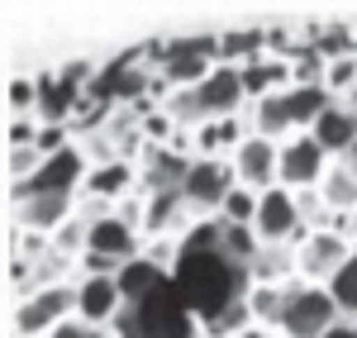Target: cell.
Wrapping results in <instances>:
<instances>
[{"label":"cell","mask_w":357,"mask_h":338,"mask_svg":"<svg viewBox=\"0 0 357 338\" xmlns=\"http://www.w3.org/2000/svg\"><path fill=\"white\" fill-rule=\"evenodd\" d=\"M220 139H224V148H243V129H238V119H220Z\"/></svg>","instance_id":"obj_32"},{"label":"cell","mask_w":357,"mask_h":338,"mask_svg":"<svg viewBox=\"0 0 357 338\" xmlns=\"http://www.w3.org/2000/svg\"><path fill=\"white\" fill-rule=\"evenodd\" d=\"M38 129H43V124H33V119H10V148H33V143H38Z\"/></svg>","instance_id":"obj_29"},{"label":"cell","mask_w":357,"mask_h":338,"mask_svg":"<svg viewBox=\"0 0 357 338\" xmlns=\"http://www.w3.org/2000/svg\"><path fill=\"white\" fill-rule=\"evenodd\" d=\"M33 148H38L43 158H53V153H62V148H72V143H67V124H43Z\"/></svg>","instance_id":"obj_27"},{"label":"cell","mask_w":357,"mask_h":338,"mask_svg":"<svg viewBox=\"0 0 357 338\" xmlns=\"http://www.w3.org/2000/svg\"><path fill=\"white\" fill-rule=\"evenodd\" d=\"M172 277H167V267H158L153 257H134V262H124L119 267V277H114V286H119V295H124V305H138V300H148L158 286H167Z\"/></svg>","instance_id":"obj_15"},{"label":"cell","mask_w":357,"mask_h":338,"mask_svg":"<svg viewBox=\"0 0 357 338\" xmlns=\"http://www.w3.org/2000/svg\"><path fill=\"white\" fill-rule=\"evenodd\" d=\"M138 319H143V338H200V319L172 282L158 286L148 300H138Z\"/></svg>","instance_id":"obj_3"},{"label":"cell","mask_w":357,"mask_h":338,"mask_svg":"<svg viewBox=\"0 0 357 338\" xmlns=\"http://www.w3.org/2000/svg\"><path fill=\"white\" fill-rule=\"evenodd\" d=\"M243 72L238 67H220L195 86V100H200V114H220V119H234V110L243 105Z\"/></svg>","instance_id":"obj_11"},{"label":"cell","mask_w":357,"mask_h":338,"mask_svg":"<svg viewBox=\"0 0 357 338\" xmlns=\"http://www.w3.org/2000/svg\"><path fill=\"white\" fill-rule=\"evenodd\" d=\"M276 167H281V148L272 139H262V134H248L243 148H234V176L248 191H272Z\"/></svg>","instance_id":"obj_8"},{"label":"cell","mask_w":357,"mask_h":338,"mask_svg":"<svg viewBox=\"0 0 357 338\" xmlns=\"http://www.w3.org/2000/svg\"><path fill=\"white\" fill-rule=\"evenodd\" d=\"M257 205H262V191L234 186V191L224 196L220 215H224V224H243V229H252V224H257Z\"/></svg>","instance_id":"obj_21"},{"label":"cell","mask_w":357,"mask_h":338,"mask_svg":"<svg viewBox=\"0 0 357 338\" xmlns=\"http://www.w3.org/2000/svg\"><path fill=\"white\" fill-rule=\"evenodd\" d=\"M172 286L181 291V300L191 305V314L200 324L220 319L229 305L248 300V267L229 262L224 253H176L172 267Z\"/></svg>","instance_id":"obj_1"},{"label":"cell","mask_w":357,"mask_h":338,"mask_svg":"<svg viewBox=\"0 0 357 338\" xmlns=\"http://www.w3.org/2000/svg\"><path fill=\"white\" fill-rule=\"evenodd\" d=\"M348 257H353V243L338 229H314L301 248H296V272L301 277H324V286H329Z\"/></svg>","instance_id":"obj_7"},{"label":"cell","mask_w":357,"mask_h":338,"mask_svg":"<svg viewBox=\"0 0 357 338\" xmlns=\"http://www.w3.org/2000/svg\"><path fill=\"white\" fill-rule=\"evenodd\" d=\"M86 253H96V257H110V262H134L138 253V229L134 224H124L119 215H100V220H91L86 224Z\"/></svg>","instance_id":"obj_10"},{"label":"cell","mask_w":357,"mask_h":338,"mask_svg":"<svg viewBox=\"0 0 357 338\" xmlns=\"http://www.w3.org/2000/svg\"><path fill=\"white\" fill-rule=\"evenodd\" d=\"M353 82H357V57H338V62H329V72H324V86H329V91H348Z\"/></svg>","instance_id":"obj_26"},{"label":"cell","mask_w":357,"mask_h":338,"mask_svg":"<svg viewBox=\"0 0 357 338\" xmlns=\"http://www.w3.org/2000/svg\"><path fill=\"white\" fill-rule=\"evenodd\" d=\"M310 139L319 143L324 153H353V143H357V114H353V110H338V105H329V110L314 119Z\"/></svg>","instance_id":"obj_16"},{"label":"cell","mask_w":357,"mask_h":338,"mask_svg":"<svg viewBox=\"0 0 357 338\" xmlns=\"http://www.w3.org/2000/svg\"><path fill=\"white\" fill-rule=\"evenodd\" d=\"M129 181H134V167L119 158V162H105V167H91L86 191H91L96 200H114L119 191H129Z\"/></svg>","instance_id":"obj_20"},{"label":"cell","mask_w":357,"mask_h":338,"mask_svg":"<svg viewBox=\"0 0 357 338\" xmlns=\"http://www.w3.org/2000/svg\"><path fill=\"white\" fill-rule=\"evenodd\" d=\"M343 319V310L333 305V295L324 286H291V300L281 314V338H324Z\"/></svg>","instance_id":"obj_2"},{"label":"cell","mask_w":357,"mask_h":338,"mask_svg":"<svg viewBox=\"0 0 357 338\" xmlns=\"http://www.w3.org/2000/svg\"><path fill=\"white\" fill-rule=\"evenodd\" d=\"M77 314V286H43L38 295H24L15 310V334L20 338H38L53 334L57 324H67Z\"/></svg>","instance_id":"obj_4"},{"label":"cell","mask_w":357,"mask_h":338,"mask_svg":"<svg viewBox=\"0 0 357 338\" xmlns=\"http://www.w3.org/2000/svg\"><path fill=\"white\" fill-rule=\"evenodd\" d=\"M319 200L329 210H357V167L353 162H329L319 181Z\"/></svg>","instance_id":"obj_18"},{"label":"cell","mask_w":357,"mask_h":338,"mask_svg":"<svg viewBox=\"0 0 357 338\" xmlns=\"http://www.w3.org/2000/svg\"><path fill=\"white\" fill-rule=\"evenodd\" d=\"M238 338H281V334H272V329H248V334H238Z\"/></svg>","instance_id":"obj_33"},{"label":"cell","mask_w":357,"mask_h":338,"mask_svg":"<svg viewBox=\"0 0 357 338\" xmlns=\"http://www.w3.org/2000/svg\"><path fill=\"white\" fill-rule=\"evenodd\" d=\"M324 171H329V153L310 139V134H296L291 143H281L276 186H286V191H310V186L324 181Z\"/></svg>","instance_id":"obj_6"},{"label":"cell","mask_w":357,"mask_h":338,"mask_svg":"<svg viewBox=\"0 0 357 338\" xmlns=\"http://www.w3.org/2000/svg\"><path fill=\"white\" fill-rule=\"evenodd\" d=\"M172 124H176V119H172L167 110H158V114L143 119V134H148V139H172Z\"/></svg>","instance_id":"obj_30"},{"label":"cell","mask_w":357,"mask_h":338,"mask_svg":"<svg viewBox=\"0 0 357 338\" xmlns=\"http://www.w3.org/2000/svg\"><path fill=\"white\" fill-rule=\"evenodd\" d=\"M324 291L333 295V305H338L343 314H357V253L348 257L343 267H338V277H333Z\"/></svg>","instance_id":"obj_22"},{"label":"cell","mask_w":357,"mask_h":338,"mask_svg":"<svg viewBox=\"0 0 357 338\" xmlns=\"http://www.w3.org/2000/svg\"><path fill=\"white\" fill-rule=\"evenodd\" d=\"M238 186V176H234V167H224V162H215V158H200V162H191V176H186V186H181V200H191V205H224V196Z\"/></svg>","instance_id":"obj_12"},{"label":"cell","mask_w":357,"mask_h":338,"mask_svg":"<svg viewBox=\"0 0 357 338\" xmlns=\"http://www.w3.org/2000/svg\"><path fill=\"white\" fill-rule=\"evenodd\" d=\"M291 286H252V291H248V310H252V319L281 329V314H286V300H291Z\"/></svg>","instance_id":"obj_19"},{"label":"cell","mask_w":357,"mask_h":338,"mask_svg":"<svg viewBox=\"0 0 357 338\" xmlns=\"http://www.w3.org/2000/svg\"><path fill=\"white\" fill-rule=\"evenodd\" d=\"M195 148H200V153H215V148H224L220 119H215V124H195Z\"/></svg>","instance_id":"obj_31"},{"label":"cell","mask_w":357,"mask_h":338,"mask_svg":"<svg viewBox=\"0 0 357 338\" xmlns=\"http://www.w3.org/2000/svg\"><path fill=\"white\" fill-rule=\"evenodd\" d=\"M10 110H20V119H24L33 105H38V82H29V77H10Z\"/></svg>","instance_id":"obj_25"},{"label":"cell","mask_w":357,"mask_h":338,"mask_svg":"<svg viewBox=\"0 0 357 338\" xmlns=\"http://www.w3.org/2000/svg\"><path fill=\"white\" fill-rule=\"evenodd\" d=\"M286 110H291V129H314V119L329 110V86H291L286 91Z\"/></svg>","instance_id":"obj_17"},{"label":"cell","mask_w":357,"mask_h":338,"mask_svg":"<svg viewBox=\"0 0 357 338\" xmlns=\"http://www.w3.org/2000/svg\"><path fill=\"white\" fill-rule=\"evenodd\" d=\"M67 215H72V196H38V191L15 196V224L24 233H53L67 224Z\"/></svg>","instance_id":"obj_13"},{"label":"cell","mask_w":357,"mask_h":338,"mask_svg":"<svg viewBox=\"0 0 357 338\" xmlns=\"http://www.w3.org/2000/svg\"><path fill=\"white\" fill-rule=\"evenodd\" d=\"M348 162H353V167H357V143H353V153H348Z\"/></svg>","instance_id":"obj_34"},{"label":"cell","mask_w":357,"mask_h":338,"mask_svg":"<svg viewBox=\"0 0 357 338\" xmlns=\"http://www.w3.org/2000/svg\"><path fill=\"white\" fill-rule=\"evenodd\" d=\"M82 181H86L82 148H62V153H53V158L38 167V176H33L29 186H15V196H24V191H38V196H72Z\"/></svg>","instance_id":"obj_9"},{"label":"cell","mask_w":357,"mask_h":338,"mask_svg":"<svg viewBox=\"0 0 357 338\" xmlns=\"http://www.w3.org/2000/svg\"><path fill=\"white\" fill-rule=\"evenodd\" d=\"M48 338H114V334H110V329H96V324H86V319L72 314V319H67V324H57Z\"/></svg>","instance_id":"obj_28"},{"label":"cell","mask_w":357,"mask_h":338,"mask_svg":"<svg viewBox=\"0 0 357 338\" xmlns=\"http://www.w3.org/2000/svg\"><path fill=\"white\" fill-rule=\"evenodd\" d=\"M119 310H124V295H119L114 277H82V286H77V319L105 329Z\"/></svg>","instance_id":"obj_14"},{"label":"cell","mask_w":357,"mask_h":338,"mask_svg":"<svg viewBox=\"0 0 357 338\" xmlns=\"http://www.w3.org/2000/svg\"><path fill=\"white\" fill-rule=\"evenodd\" d=\"M353 253H357V243H353Z\"/></svg>","instance_id":"obj_35"},{"label":"cell","mask_w":357,"mask_h":338,"mask_svg":"<svg viewBox=\"0 0 357 338\" xmlns=\"http://www.w3.org/2000/svg\"><path fill=\"white\" fill-rule=\"evenodd\" d=\"M252 229H257L262 248H281V243H296V233L305 229L296 191H286V186H272V191H262V205H257V224H252Z\"/></svg>","instance_id":"obj_5"},{"label":"cell","mask_w":357,"mask_h":338,"mask_svg":"<svg viewBox=\"0 0 357 338\" xmlns=\"http://www.w3.org/2000/svg\"><path fill=\"white\" fill-rule=\"evenodd\" d=\"M176 205H181V191H153V200L143 205V233H158L162 224H172Z\"/></svg>","instance_id":"obj_23"},{"label":"cell","mask_w":357,"mask_h":338,"mask_svg":"<svg viewBox=\"0 0 357 338\" xmlns=\"http://www.w3.org/2000/svg\"><path fill=\"white\" fill-rule=\"evenodd\" d=\"M257 43H267V33H257V29H248V33H224L215 57H220V67H234V57H243L248 48H257Z\"/></svg>","instance_id":"obj_24"}]
</instances>
